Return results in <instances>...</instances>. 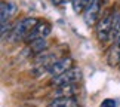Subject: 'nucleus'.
Masks as SVG:
<instances>
[{"label":"nucleus","mask_w":120,"mask_h":107,"mask_svg":"<svg viewBox=\"0 0 120 107\" xmlns=\"http://www.w3.org/2000/svg\"><path fill=\"white\" fill-rule=\"evenodd\" d=\"M39 24V20L34 16H25L21 21H18L15 27L11 30V40L12 42H19L25 40L28 34L33 31V28Z\"/></svg>","instance_id":"f257e3e1"},{"label":"nucleus","mask_w":120,"mask_h":107,"mask_svg":"<svg viewBox=\"0 0 120 107\" xmlns=\"http://www.w3.org/2000/svg\"><path fill=\"white\" fill-rule=\"evenodd\" d=\"M113 20H114V12H107L105 15L99 18V21L95 25V34L96 39L101 43L111 42V30H113Z\"/></svg>","instance_id":"f03ea898"},{"label":"nucleus","mask_w":120,"mask_h":107,"mask_svg":"<svg viewBox=\"0 0 120 107\" xmlns=\"http://www.w3.org/2000/svg\"><path fill=\"white\" fill-rule=\"evenodd\" d=\"M82 79V71L77 67H71L62 74H59L56 77L50 79V83L53 86H62V85H71V83H77Z\"/></svg>","instance_id":"7ed1b4c3"},{"label":"nucleus","mask_w":120,"mask_h":107,"mask_svg":"<svg viewBox=\"0 0 120 107\" xmlns=\"http://www.w3.org/2000/svg\"><path fill=\"white\" fill-rule=\"evenodd\" d=\"M102 2L104 0H90L89 4L86 6V9L83 11V20H85L87 27L95 25L99 21V13H101V8H102Z\"/></svg>","instance_id":"20e7f679"},{"label":"nucleus","mask_w":120,"mask_h":107,"mask_svg":"<svg viewBox=\"0 0 120 107\" xmlns=\"http://www.w3.org/2000/svg\"><path fill=\"white\" fill-rule=\"evenodd\" d=\"M73 67V58L70 57H64V58H58L52 66H50L48 74L50 77H56L59 74H62L64 71H67L68 68Z\"/></svg>","instance_id":"39448f33"},{"label":"nucleus","mask_w":120,"mask_h":107,"mask_svg":"<svg viewBox=\"0 0 120 107\" xmlns=\"http://www.w3.org/2000/svg\"><path fill=\"white\" fill-rule=\"evenodd\" d=\"M50 33V25L48 24V22H39L37 25L33 28V31L28 34V37H27V42H33V40H36V39H41V37H46Z\"/></svg>","instance_id":"423d86ee"},{"label":"nucleus","mask_w":120,"mask_h":107,"mask_svg":"<svg viewBox=\"0 0 120 107\" xmlns=\"http://www.w3.org/2000/svg\"><path fill=\"white\" fill-rule=\"evenodd\" d=\"M77 92H79V89H77V83L56 86V91H55V98H67V97H74Z\"/></svg>","instance_id":"0eeeda50"},{"label":"nucleus","mask_w":120,"mask_h":107,"mask_svg":"<svg viewBox=\"0 0 120 107\" xmlns=\"http://www.w3.org/2000/svg\"><path fill=\"white\" fill-rule=\"evenodd\" d=\"M107 61L111 67H117L120 66V39L113 42V46L111 49L108 51V57H107Z\"/></svg>","instance_id":"6e6552de"},{"label":"nucleus","mask_w":120,"mask_h":107,"mask_svg":"<svg viewBox=\"0 0 120 107\" xmlns=\"http://www.w3.org/2000/svg\"><path fill=\"white\" fill-rule=\"evenodd\" d=\"M13 13H15V6L12 3L2 2V6H0V22H2V25H6V22H9Z\"/></svg>","instance_id":"1a4fd4ad"},{"label":"nucleus","mask_w":120,"mask_h":107,"mask_svg":"<svg viewBox=\"0 0 120 107\" xmlns=\"http://www.w3.org/2000/svg\"><path fill=\"white\" fill-rule=\"evenodd\" d=\"M49 107H80L74 97H67V98H53L49 103Z\"/></svg>","instance_id":"9d476101"},{"label":"nucleus","mask_w":120,"mask_h":107,"mask_svg":"<svg viewBox=\"0 0 120 107\" xmlns=\"http://www.w3.org/2000/svg\"><path fill=\"white\" fill-rule=\"evenodd\" d=\"M28 49H30L31 54H36V55L45 52V51L48 49V42H46V37H41V39H36L33 42H30V43H28Z\"/></svg>","instance_id":"9b49d317"},{"label":"nucleus","mask_w":120,"mask_h":107,"mask_svg":"<svg viewBox=\"0 0 120 107\" xmlns=\"http://www.w3.org/2000/svg\"><path fill=\"white\" fill-rule=\"evenodd\" d=\"M120 39V11L114 12L113 20V30H111V42H116Z\"/></svg>","instance_id":"f8f14e48"},{"label":"nucleus","mask_w":120,"mask_h":107,"mask_svg":"<svg viewBox=\"0 0 120 107\" xmlns=\"http://www.w3.org/2000/svg\"><path fill=\"white\" fill-rule=\"evenodd\" d=\"M90 0H71V6L73 11L76 13H83V11L86 9V6L89 4Z\"/></svg>","instance_id":"ddd939ff"},{"label":"nucleus","mask_w":120,"mask_h":107,"mask_svg":"<svg viewBox=\"0 0 120 107\" xmlns=\"http://www.w3.org/2000/svg\"><path fill=\"white\" fill-rule=\"evenodd\" d=\"M116 106H117V101L116 100H111V98L102 101V104H101V107H116Z\"/></svg>","instance_id":"4468645a"},{"label":"nucleus","mask_w":120,"mask_h":107,"mask_svg":"<svg viewBox=\"0 0 120 107\" xmlns=\"http://www.w3.org/2000/svg\"><path fill=\"white\" fill-rule=\"evenodd\" d=\"M50 2H52V4H55V6H61V4H64L67 0H50Z\"/></svg>","instance_id":"2eb2a0df"},{"label":"nucleus","mask_w":120,"mask_h":107,"mask_svg":"<svg viewBox=\"0 0 120 107\" xmlns=\"http://www.w3.org/2000/svg\"><path fill=\"white\" fill-rule=\"evenodd\" d=\"M104 2H105V0H104Z\"/></svg>","instance_id":"dca6fc26"},{"label":"nucleus","mask_w":120,"mask_h":107,"mask_svg":"<svg viewBox=\"0 0 120 107\" xmlns=\"http://www.w3.org/2000/svg\"><path fill=\"white\" fill-rule=\"evenodd\" d=\"M119 67H120V66H119Z\"/></svg>","instance_id":"f3484780"}]
</instances>
